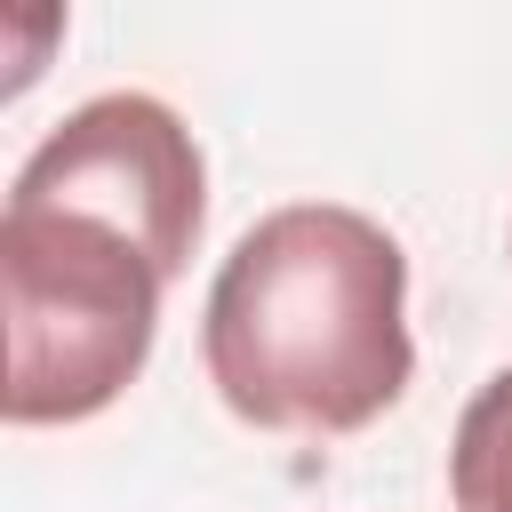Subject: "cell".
I'll return each instance as SVG.
<instances>
[{
    "label": "cell",
    "instance_id": "1",
    "mask_svg": "<svg viewBox=\"0 0 512 512\" xmlns=\"http://www.w3.org/2000/svg\"><path fill=\"white\" fill-rule=\"evenodd\" d=\"M200 360L216 400L256 432L344 440L376 424L416 376L400 240L336 200L256 216L216 264Z\"/></svg>",
    "mask_w": 512,
    "mask_h": 512
},
{
    "label": "cell",
    "instance_id": "3",
    "mask_svg": "<svg viewBox=\"0 0 512 512\" xmlns=\"http://www.w3.org/2000/svg\"><path fill=\"white\" fill-rule=\"evenodd\" d=\"M8 200L104 216L176 280L192 264V240H200V216H208V168H200L192 128L160 96L112 88V96H88L80 112H64L32 144Z\"/></svg>",
    "mask_w": 512,
    "mask_h": 512
},
{
    "label": "cell",
    "instance_id": "4",
    "mask_svg": "<svg viewBox=\"0 0 512 512\" xmlns=\"http://www.w3.org/2000/svg\"><path fill=\"white\" fill-rule=\"evenodd\" d=\"M448 488L456 512H512V368H496L448 440Z\"/></svg>",
    "mask_w": 512,
    "mask_h": 512
},
{
    "label": "cell",
    "instance_id": "2",
    "mask_svg": "<svg viewBox=\"0 0 512 512\" xmlns=\"http://www.w3.org/2000/svg\"><path fill=\"white\" fill-rule=\"evenodd\" d=\"M168 272L104 216L8 200L0 296H8V424H80L112 408L160 336Z\"/></svg>",
    "mask_w": 512,
    "mask_h": 512
}]
</instances>
